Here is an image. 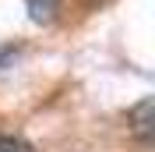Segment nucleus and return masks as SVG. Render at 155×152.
Here are the masks:
<instances>
[{"label": "nucleus", "instance_id": "nucleus-2", "mask_svg": "<svg viewBox=\"0 0 155 152\" xmlns=\"http://www.w3.org/2000/svg\"><path fill=\"white\" fill-rule=\"evenodd\" d=\"M25 7H28V18H32V21L46 25V21H53V18H57L60 0H25Z\"/></svg>", "mask_w": 155, "mask_h": 152}, {"label": "nucleus", "instance_id": "nucleus-1", "mask_svg": "<svg viewBox=\"0 0 155 152\" xmlns=\"http://www.w3.org/2000/svg\"><path fill=\"white\" fill-rule=\"evenodd\" d=\"M127 127L141 145H152V138H155V99L152 95H145L141 103H134L127 110Z\"/></svg>", "mask_w": 155, "mask_h": 152}, {"label": "nucleus", "instance_id": "nucleus-3", "mask_svg": "<svg viewBox=\"0 0 155 152\" xmlns=\"http://www.w3.org/2000/svg\"><path fill=\"white\" fill-rule=\"evenodd\" d=\"M0 152H35L25 138H14V134H0Z\"/></svg>", "mask_w": 155, "mask_h": 152}]
</instances>
